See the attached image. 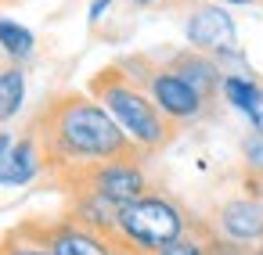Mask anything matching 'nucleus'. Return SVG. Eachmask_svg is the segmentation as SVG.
Returning a JSON list of instances; mask_svg holds the SVG:
<instances>
[{
    "label": "nucleus",
    "mask_w": 263,
    "mask_h": 255,
    "mask_svg": "<svg viewBox=\"0 0 263 255\" xmlns=\"http://www.w3.org/2000/svg\"><path fill=\"white\" fill-rule=\"evenodd\" d=\"M29 133L40 140L44 162L54 176L94 165V162H108V158H141L134 140L101 108V101L76 90L51 97L36 112Z\"/></svg>",
    "instance_id": "1"
},
{
    "label": "nucleus",
    "mask_w": 263,
    "mask_h": 255,
    "mask_svg": "<svg viewBox=\"0 0 263 255\" xmlns=\"http://www.w3.org/2000/svg\"><path fill=\"white\" fill-rule=\"evenodd\" d=\"M87 94L101 101V108L119 122V130L134 140L141 155H155L173 140V122L155 108L148 90L123 72V65H108L94 72V79L87 83Z\"/></svg>",
    "instance_id": "2"
},
{
    "label": "nucleus",
    "mask_w": 263,
    "mask_h": 255,
    "mask_svg": "<svg viewBox=\"0 0 263 255\" xmlns=\"http://www.w3.org/2000/svg\"><path fill=\"white\" fill-rule=\"evenodd\" d=\"M191 230H195V219L187 216V208L177 198L148 190L144 198L119 208V226H116L112 248L119 255H152V251L180 241Z\"/></svg>",
    "instance_id": "3"
},
{
    "label": "nucleus",
    "mask_w": 263,
    "mask_h": 255,
    "mask_svg": "<svg viewBox=\"0 0 263 255\" xmlns=\"http://www.w3.org/2000/svg\"><path fill=\"white\" fill-rule=\"evenodd\" d=\"M134 69H141V72H126L130 79H137L144 90H148V97L155 101V108L173 122V126H187V122H198V119H205L209 115V101L195 90V87H187L166 61L162 65H155L152 58H126Z\"/></svg>",
    "instance_id": "4"
},
{
    "label": "nucleus",
    "mask_w": 263,
    "mask_h": 255,
    "mask_svg": "<svg viewBox=\"0 0 263 255\" xmlns=\"http://www.w3.org/2000/svg\"><path fill=\"white\" fill-rule=\"evenodd\" d=\"M69 190H94L101 198H108L112 205H130L137 198H144L152 190V176L141 165V158H108V162H94L72 173L58 176Z\"/></svg>",
    "instance_id": "5"
},
{
    "label": "nucleus",
    "mask_w": 263,
    "mask_h": 255,
    "mask_svg": "<svg viewBox=\"0 0 263 255\" xmlns=\"http://www.w3.org/2000/svg\"><path fill=\"white\" fill-rule=\"evenodd\" d=\"M184 40L191 51H202V54H223V51H234L238 47V26H234V15L216 4V0H195L187 8V18H184Z\"/></svg>",
    "instance_id": "6"
},
{
    "label": "nucleus",
    "mask_w": 263,
    "mask_h": 255,
    "mask_svg": "<svg viewBox=\"0 0 263 255\" xmlns=\"http://www.w3.org/2000/svg\"><path fill=\"white\" fill-rule=\"evenodd\" d=\"M29 226L51 248V255H119L108 237L72 223L69 216H62V219H29Z\"/></svg>",
    "instance_id": "7"
},
{
    "label": "nucleus",
    "mask_w": 263,
    "mask_h": 255,
    "mask_svg": "<svg viewBox=\"0 0 263 255\" xmlns=\"http://www.w3.org/2000/svg\"><path fill=\"white\" fill-rule=\"evenodd\" d=\"M216 233L238 241V244H263V198L245 190L238 198H227L220 208H216V223H213Z\"/></svg>",
    "instance_id": "8"
},
{
    "label": "nucleus",
    "mask_w": 263,
    "mask_h": 255,
    "mask_svg": "<svg viewBox=\"0 0 263 255\" xmlns=\"http://www.w3.org/2000/svg\"><path fill=\"white\" fill-rule=\"evenodd\" d=\"M166 65L187 83V87H195L209 104L220 97V83H223V69H220V61L213 58V54H202V51H191V47H184V51H177V54H170L166 58Z\"/></svg>",
    "instance_id": "9"
},
{
    "label": "nucleus",
    "mask_w": 263,
    "mask_h": 255,
    "mask_svg": "<svg viewBox=\"0 0 263 255\" xmlns=\"http://www.w3.org/2000/svg\"><path fill=\"white\" fill-rule=\"evenodd\" d=\"M65 216L101 237H116V226H119V205H112L108 198L94 194V190H69V208Z\"/></svg>",
    "instance_id": "10"
},
{
    "label": "nucleus",
    "mask_w": 263,
    "mask_h": 255,
    "mask_svg": "<svg viewBox=\"0 0 263 255\" xmlns=\"http://www.w3.org/2000/svg\"><path fill=\"white\" fill-rule=\"evenodd\" d=\"M44 169H47V162H44L40 140H36L33 133H22V137L11 144L8 158L0 162V187H26V183H33Z\"/></svg>",
    "instance_id": "11"
},
{
    "label": "nucleus",
    "mask_w": 263,
    "mask_h": 255,
    "mask_svg": "<svg viewBox=\"0 0 263 255\" xmlns=\"http://www.w3.org/2000/svg\"><path fill=\"white\" fill-rule=\"evenodd\" d=\"M26 104V69L18 61L0 69V126L11 122Z\"/></svg>",
    "instance_id": "12"
},
{
    "label": "nucleus",
    "mask_w": 263,
    "mask_h": 255,
    "mask_svg": "<svg viewBox=\"0 0 263 255\" xmlns=\"http://www.w3.org/2000/svg\"><path fill=\"white\" fill-rule=\"evenodd\" d=\"M259 83H263V79H256L252 72H223L220 97H223L234 112L249 115V112H252V104H256V97H259Z\"/></svg>",
    "instance_id": "13"
},
{
    "label": "nucleus",
    "mask_w": 263,
    "mask_h": 255,
    "mask_svg": "<svg viewBox=\"0 0 263 255\" xmlns=\"http://www.w3.org/2000/svg\"><path fill=\"white\" fill-rule=\"evenodd\" d=\"M0 51H4L11 61H18V65L29 61L33 51H36V36H33V29H26L22 22L0 15Z\"/></svg>",
    "instance_id": "14"
},
{
    "label": "nucleus",
    "mask_w": 263,
    "mask_h": 255,
    "mask_svg": "<svg viewBox=\"0 0 263 255\" xmlns=\"http://www.w3.org/2000/svg\"><path fill=\"white\" fill-rule=\"evenodd\" d=\"M0 255H51V248L33 233L29 223H22L0 237Z\"/></svg>",
    "instance_id": "15"
},
{
    "label": "nucleus",
    "mask_w": 263,
    "mask_h": 255,
    "mask_svg": "<svg viewBox=\"0 0 263 255\" xmlns=\"http://www.w3.org/2000/svg\"><path fill=\"white\" fill-rule=\"evenodd\" d=\"M241 165H245V176L263 180V133L249 130L241 137Z\"/></svg>",
    "instance_id": "16"
},
{
    "label": "nucleus",
    "mask_w": 263,
    "mask_h": 255,
    "mask_svg": "<svg viewBox=\"0 0 263 255\" xmlns=\"http://www.w3.org/2000/svg\"><path fill=\"white\" fill-rule=\"evenodd\" d=\"M152 255H209L202 223H198V233L191 230V233H184L180 241H173V244H166V248H159V251H152Z\"/></svg>",
    "instance_id": "17"
},
{
    "label": "nucleus",
    "mask_w": 263,
    "mask_h": 255,
    "mask_svg": "<svg viewBox=\"0 0 263 255\" xmlns=\"http://www.w3.org/2000/svg\"><path fill=\"white\" fill-rule=\"evenodd\" d=\"M116 4V0H90V11H87V18H90V26H98L105 15H108V8Z\"/></svg>",
    "instance_id": "18"
},
{
    "label": "nucleus",
    "mask_w": 263,
    "mask_h": 255,
    "mask_svg": "<svg viewBox=\"0 0 263 255\" xmlns=\"http://www.w3.org/2000/svg\"><path fill=\"white\" fill-rule=\"evenodd\" d=\"M249 126H252L256 133H263V83H259V97H256V104H252V112H249Z\"/></svg>",
    "instance_id": "19"
},
{
    "label": "nucleus",
    "mask_w": 263,
    "mask_h": 255,
    "mask_svg": "<svg viewBox=\"0 0 263 255\" xmlns=\"http://www.w3.org/2000/svg\"><path fill=\"white\" fill-rule=\"evenodd\" d=\"M11 144H15V137H11V133H4V130H0V162H4V158H8V151H11Z\"/></svg>",
    "instance_id": "20"
},
{
    "label": "nucleus",
    "mask_w": 263,
    "mask_h": 255,
    "mask_svg": "<svg viewBox=\"0 0 263 255\" xmlns=\"http://www.w3.org/2000/svg\"><path fill=\"white\" fill-rule=\"evenodd\" d=\"M223 8H252V4H263V0H216Z\"/></svg>",
    "instance_id": "21"
},
{
    "label": "nucleus",
    "mask_w": 263,
    "mask_h": 255,
    "mask_svg": "<svg viewBox=\"0 0 263 255\" xmlns=\"http://www.w3.org/2000/svg\"><path fill=\"white\" fill-rule=\"evenodd\" d=\"M137 8H152V4H159V0H134Z\"/></svg>",
    "instance_id": "22"
},
{
    "label": "nucleus",
    "mask_w": 263,
    "mask_h": 255,
    "mask_svg": "<svg viewBox=\"0 0 263 255\" xmlns=\"http://www.w3.org/2000/svg\"><path fill=\"white\" fill-rule=\"evenodd\" d=\"M252 255H263V244H256V248H252Z\"/></svg>",
    "instance_id": "23"
},
{
    "label": "nucleus",
    "mask_w": 263,
    "mask_h": 255,
    "mask_svg": "<svg viewBox=\"0 0 263 255\" xmlns=\"http://www.w3.org/2000/svg\"><path fill=\"white\" fill-rule=\"evenodd\" d=\"M259 198H263V180H259Z\"/></svg>",
    "instance_id": "24"
}]
</instances>
